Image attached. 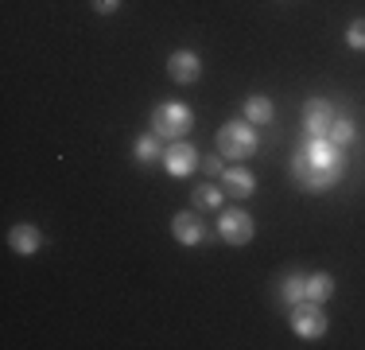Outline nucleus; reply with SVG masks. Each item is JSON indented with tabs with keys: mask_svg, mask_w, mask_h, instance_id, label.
<instances>
[{
	"mask_svg": "<svg viewBox=\"0 0 365 350\" xmlns=\"http://www.w3.org/2000/svg\"><path fill=\"white\" fill-rule=\"evenodd\" d=\"M257 129L249 125V121H230V125L218 129V152L225 156V160H249V156L257 152Z\"/></svg>",
	"mask_w": 365,
	"mask_h": 350,
	"instance_id": "nucleus-3",
	"label": "nucleus"
},
{
	"mask_svg": "<svg viewBox=\"0 0 365 350\" xmlns=\"http://www.w3.org/2000/svg\"><path fill=\"white\" fill-rule=\"evenodd\" d=\"M303 296H307V276H303V273H288V276H284V284H280V300L284 304H299Z\"/></svg>",
	"mask_w": 365,
	"mask_h": 350,
	"instance_id": "nucleus-14",
	"label": "nucleus"
},
{
	"mask_svg": "<svg viewBox=\"0 0 365 350\" xmlns=\"http://www.w3.org/2000/svg\"><path fill=\"white\" fill-rule=\"evenodd\" d=\"M346 43H350L354 51H365V20H354L350 28H346Z\"/></svg>",
	"mask_w": 365,
	"mask_h": 350,
	"instance_id": "nucleus-18",
	"label": "nucleus"
},
{
	"mask_svg": "<svg viewBox=\"0 0 365 350\" xmlns=\"http://www.w3.org/2000/svg\"><path fill=\"white\" fill-rule=\"evenodd\" d=\"M222 191L230 199H249L257 191V179H253V171H245V168H225L222 175Z\"/></svg>",
	"mask_w": 365,
	"mask_h": 350,
	"instance_id": "nucleus-10",
	"label": "nucleus"
},
{
	"mask_svg": "<svg viewBox=\"0 0 365 350\" xmlns=\"http://www.w3.org/2000/svg\"><path fill=\"white\" fill-rule=\"evenodd\" d=\"M168 74H171V82L190 86V82H198V78H202V63H198L195 51H171V59H168Z\"/></svg>",
	"mask_w": 365,
	"mask_h": 350,
	"instance_id": "nucleus-8",
	"label": "nucleus"
},
{
	"mask_svg": "<svg viewBox=\"0 0 365 350\" xmlns=\"http://www.w3.org/2000/svg\"><path fill=\"white\" fill-rule=\"evenodd\" d=\"M330 129H334V105L323 98H311L303 105V133H307V140H330Z\"/></svg>",
	"mask_w": 365,
	"mask_h": 350,
	"instance_id": "nucleus-6",
	"label": "nucleus"
},
{
	"mask_svg": "<svg viewBox=\"0 0 365 350\" xmlns=\"http://www.w3.org/2000/svg\"><path fill=\"white\" fill-rule=\"evenodd\" d=\"M202 168L210 171V175H222V171H225V164H222V152H218V156H202Z\"/></svg>",
	"mask_w": 365,
	"mask_h": 350,
	"instance_id": "nucleus-19",
	"label": "nucleus"
},
{
	"mask_svg": "<svg viewBox=\"0 0 365 350\" xmlns=\"http://www.w3.org/2000/svg\"><path fill=\"white\" fill-rule=\"evenodd\" d=\"M8 245H12L16 253H24V257H31V253H39L43 234L31 222H20V226H12V230H8Z\"/></svg>",
	"mask_w": 365,
	"mask_h": 350,
	"instance_id": "nucleus-11",
	"label": "nucleus"
},
{
	"mask_svg": "<svg viewBox=\"0 0 365 350\" xmlns=\"http://www.w3.org/2000/svg\"><path fill=\"white\" fill-rule=\"evenodd\" d=\"M292 171L299 179L303 191L323 195L338 179H342V148L334 140H307V148H299L292 160Z\"/></svg>",
	"mask_w": 365,
	"mask_h": 350,
	"instance_id": "nucleus-1",
	"label": "nucleus"
},
{
	"mask_svg": "<svg viewBox=\"0 0 365 350\" xmlns=\"http://www.w3.org/2000/svg\"><path fill=\"white\" fill-rule=\"evenodd\" d=\"M330 296H334V276H330V273H311L307 276V296H303V300L327 304Z\"/></svg>",
	"mask_w": 365,
	"mask_h": 350,
	"instance_id": "nucleus-12",
	"label": "nucleus"
},
{
	"mask_svg": "<svg viewBox=\"0 0 365 350\" xmlns=\"http://www.w3.org/2000/svg\"><path fill=\"white\" fill-rule=\"evenodd\" d=\"M195 129V113L182 101H160L152 109V133L160 140H182Z\"/></svg>",
	"mask_w": 365,
	"mask_h": 350,
	"instance_id": "nucleus-2",
	"label": "nucleus"
},
{
	"mask_svg": "<svg viewBox=\"0 0 365 350\" xmlns=\"http://www.w3.org/2000/svg\"><path fill=\"white\" fill-rule=\"evenodd\" d=\"M253 234H257V226H253V214H245V210H225V214L218 218V238L225 241V245H249L253 241Z\"/></svg>",
	"mask_w": 365,
	"mask_h": 350,
	"instance_id": "nucleus-5",
	"label": "nucleus"
},
{
	"mask_svg": "<svg viewBox=\"0 0 365 350\" xmlns=\"http://www.w3.org/2000/svg\"><path fill=\"white\" fill-rule=\"evenodd\" d=\"M136 160H140V164L163 160V152H160V136H155V133H148V136L136 140Z\"/></svg>",
	"mask_w": 365,
	"mask_h": 350,
	"instance_id": "nucleus-16",
	"label": "nucleus"
},
{
	"mask_svg": "<svg viewBox=\"0 0 365 350\" xmlns=\"http://www.w3.org/2000/svg\"><path fill=\"white\" fill-rule=\"evenodd\" d=\"M93 4V12H101V16H113L120 8V0H90Z\"/></svg>",
	"mask_w": 365,
	"mask_h": 350,
	"instance_id": "nucleus-20",
	"label": "nucleus"
},
{
	"mask_svg": "<svg viewBox=\"0 0 365 350\" xmlns=\"http://www.w3.org/2000/svg\"><path fill=\"white\" fill-rule=\"evenodd\" d=\"M190 206H195V210H218L222 206V187H210V183L195 187V191H190Z\"/></svg>",
	"mask_w": 365,
	"mask_h": 350,
	"instance_id": "nucleus-13",
	"label": "nucleus"
},
{
	"mask_svg": "<svg viewBox=\"0 0 365 350\" xmlns=\"http://www.w3.org/2000/svg\"><path fill=\"white\" fill-rule=\"evenodd\" d=\"M171 234H175L179 245H202L206 241V226L195 210H182V214L171 218Z\"/></svg>",
	"mask_w": 365,
	"mask_h": 350,
	"instance_id": "nucleus-9",
	"label": "nucleus"
},
{
	"mask_svg": "<svg viewBox=\"0 0 365 350\" xmlns=\"http://www.w3.org/2000/svg\"><path fill=\"white\" fill-rule=\"evenodd\" d=\"M202 164V156H198L195 144H187V140H171V148L163 152V168H168V175H190Z\"/></svg>",
	"mask_w": 365,
	"mask_h": 350,
	"instance_id": "nucleus-7",
	"label": "nucleus"
},
{
	"mask_svg": "<svg viewBox=\"0 0 365 350\" xmlns=\"http://www.w3.org/2000/svg\"><path fill=\"white\" fill-rule=\"evenodd\" d=\"M330 140H334L338 148H346L354 140V121L350 117H334V129H330Z\"/></svg>",
	"mask_w": 365,
	"mask_h": 350,
	"instance_id": "nucleus-17",
	"label": "nucleus"
},
{
	"mask_svg": "<svg viewBox=\"0 0 365 350\" xmlns=\"http://www.w3.org/2000/svg\"><path fill=\"white\" fill-rule=\"evenodd\" d=\"M272 101H268V98H249L245 101V121H249V125H268V121H272Z\"/></svg>",
	"mask_w": 365,
	"mask_h": 350,
	"instance_id": "nucleus-15",
	"label": "nucleus"
},
{
	"mask_svg": "<svg viewBox=\"0 0 365 350\" xmlns=\"http://www.w3.org/2000/svg\"><path fill=\"white\" fill-rule=\"evenodd\" d=\"M292 331L299 339H323L327 335V311L315 300H299L292 304Z\"/></svg>",
	"mask_w": 365,
	"mask_h": 350,
	"instance_id": "nucleus-4",
	"label": "nucleus"
}]
</instances>
